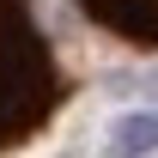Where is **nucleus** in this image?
<instances>
[{"mask_svg": "<svg viewBox=\"0 0 158 158\" xmlns=\"http://www.w3.org/2000/svg\"><path fill=\"white\" fill-rule=\"evenodd\" d=\"M103 152H110V158H152V152H158V116H152V110H128V116H116Z\"/></svg>", "mask_w": 158, "mask_h": 158, "instance_id": "obj_1", "label": "nucleus"}]
</instances>
